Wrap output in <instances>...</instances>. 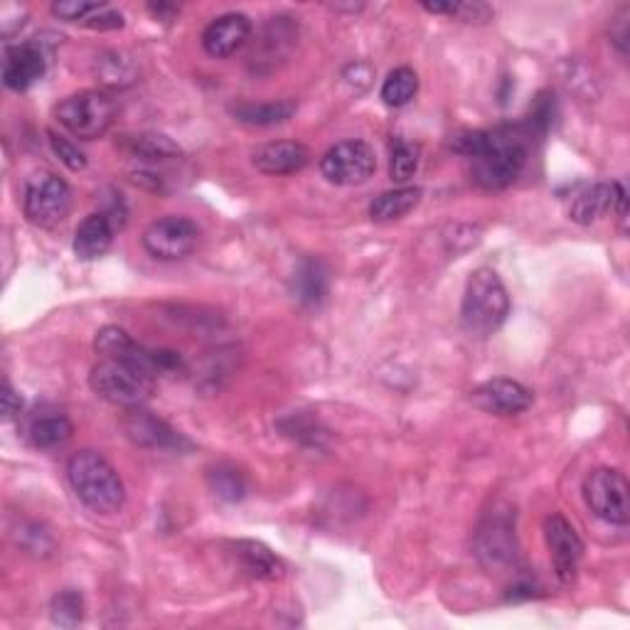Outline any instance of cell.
Masks as SVG:
<instances>
[{
    "label": "cell",
    "instance_id": "cell-1",
    "mask_svg": "<svg viewBox=\"0 0 630 630\" xmlns=\"http://www.w3.org/2000/svg\"><path fill=\"white\" fill-rule=\"evenodd\" d=\"M67 481L75 495L97 515H114L126 503V487L99 451H79L67 463Z\"/></svg>",
    "mask_w": 630,
    "mask_h": 630
},
{
    "label": "cell",
    "instance_id": "cell-2",
    "mask_svg": "<svg viewBox=\"0 0 630 630\" xmlns=\"http://www.w3.org/2000/svg\"><path fill=\"white\" fill-rule=\"evenodd\" d=\"M507 315H510V296L497 271L487 267L473 271L461 303L463 330L475 340H485L503 328Z\"/></svg>",
    "mask_w": 630,
    "mask_h": 630
},
{
    "label": "cell",
    "instance_id": "cell-3",
    "mask_svg": "<svg viewBox=\"0 0 630 630\" xmlns=\"http://www.w3.org/2000/svg\"><path fill=\"white\" fill-rule=\"evenodd\" d=\"M89 384L104 402L134 409V406H144L154 396L156 374L138 368L134 362L101 358L89 374Z\"/></svg>",
    "mask_w": 630,
    "mask_h": 630
},
{
    "label": "cell",
    "instance_id": "cell-4",
    "mask_svg": "<svg viewBox=\"0 0 630 630\" xmlns=\"http://www.w3.org/2000/svg\"><path fill=\"white\" fill-rule=\"evenodd\" d=\"M473 160V180L483 190H503L513 185L527 162V146L507 131H493L481 156Z\"/></svg>",
    "mask_w": 630,
    "mask_h": 630
},
{
    "label": "cell",
    "instance_id": "cell-5",
    "mask_svg": "<svg viewBox=\"0 0 630 630\" xmlns=\"http://www.w3.org/2000/svg\"><path fill=\"white\" fill-rule=\"evenodd\" d=\"M59 126L81 140L101 138L116 119V101L106 91L87 89L59 101L55 109Z\"/></svg>",
    "mask_w": 630,
    "mask_h": 630
},
{
    "label": "cell",
    "instance_id": "cell-6",
    "mask_svg": "<svg viewBox=\"0 0 630 630\" xmlns=\"http://www.w3.org/2000/svg\"><path fill=\"white\" fill-rule=\"evenodd\" d=\"M72 210V190L55 172H37L27 180L23 212L30 225L53 229L63 225Z\"/></svg>",
    "mask_w": 630,
    "mask_h": 630
},
{
    "label": "cell",
    "instance_id": "cell-7",
    "mask_svg": "<svg viewBox=\"0 0 630 630\" xmlns=\"http://www.w3.org/2000/svg\"><path fill=\"white\" fill-rule=\"evenodd\" d=\"M588 510L608 525H628L630 520V485L616 469H594L584 481Z\"/></svg>",
    "mask_w": 630,
    "mask_h": 630
},
{
    "label": "cell",
    "instance_id": "cell-8",
    "mask_svg": "<svg viewBox=\"0 0 630 630\" xmlns=\"http://www.w3.org/2000/svg\"><path fill=\"white\" fill-rule=\"evenodd\" d=\"M320 170L333 185H362L378 170V158L364 140H342L320 158Z\"/></svg>",
    "mask_w": 630,
    "mask_h": 630
},
{
    "label": "cell",
    "instance_id": "cell-9",
    "mask_svg": "<svg viewBox=\"0 0 630 630\" xmlns=\"http://www.w3.org/2000/svg\"><path fill=\"white\" fill-rule=\"evenodd\" d=\"M200 227L188 217H162L144 232V247L158 261H178L195 251Z\"/></svg>",
    "mask_w": 630,
    "mask_h": 630
},
{
    "label": "cell",
    "instance_id": "cell-10",
    "mask_svg": "<svg viewBox=\"0 0 630 630\" xmlns=\"http://www.w3.org/2000/svg\"><path fill=\"white\" fill-rule=\"evenodd\" d=\"M544 542L547 550H550L556 578L562 584H572L578 572V562L584 556L582 537L576 535L564 515L552 513L544 517Z\"/></svg>",
    "mask_w": 630,
    "mask_h": 630
},
{
    "label": "cell",
    "instance_id": "cell-11",
    "mask_svg": "<svg viewBox=\"0 0 630 630\" xmlns=\"http://www.w3.org/2000/svg\"><path fill=\"white\" fill-rule=\"evenodd\" d=\"M121 426H124V434L128 436V441L140 446V449H150V451L190 449L185 436L178 434L172 426L158 419V416L146 412L144 406H134V409H128Z\"/></svg>",
    "mask_w": 630,
    "mask_h": 630
},
{
    "label": "cell",
    "instance_id": "cell-12",
    "mask_svg": "<svg viewBox=\"0 0 630 630\" xmlns=\"http://www.w3.org/2000/svg\"><path fill=\"white\" fill-rule=\"evenodd\" d=\"M471 402L485 414L517 416L530 409L535 402V394L520 382L497 378L491 382H483L481 387L473 390Z\"/></svg>",
    "mask_w": 630,
    "mask_h": 630
},
{
    "label": "cell",
    "instance_id": "cell-13",
    "mask_svg": "<svg viewBox=\"0 0 630 630\" xmlns=\"http://www.w3.org/2000/svg\"><path fill=\"white\" fill-rule=\"evenodd\" d=\"M475 554L487 569H505L515 564L517 540L510 517L491 515L475 537Z\"/></svg>",
    "mask_w": 630,
    "mask_h": 630
},
{
    "label": "cell",
    "instance_id": "cell-14",
    "mask_svg": "<svg viewBox=\"0 0 630 630\" xmlns=\"http://www.w3.org/2000/svg\"><path fill=\"white\" fill-rule=\"evenodd\" d=\"M608 212H618V217L626 220V190L621 182H611V185L598 182V185L582 190L569 207V217L576 225H594Z\"/></svg>",
    "mask_w": 630,
    "mask_h": 630
},
{
    "label": "cell",
    "instance_id": "cell-15",
    "mask_svg": "<svg viewBox=\"0 0 630 630\" xmlns=\"http://www.w3.org/2000/svg\"><path fill=\"white\" fill-rule=\"evenodd\" d=\"M47 69L45 49L40 43H23L5 47L3 55V81L8 89L25 91L43 79Z\"/></svg>",
    "mask_w": 630,
    "mask_h": 630
},
{
    "label": "cell",
    "instance_id": "cell-16",
    "mask_svg": "<svg viewBox=\"0 0 630 630\" xmlns=\"http://www.w3.org/2000/svg\"><path fill=\"white\" fill-rule=\"evenodd\" d=\"M251 23L244 13H227L212 20L202 33V47L215 59H227L237 55L249 43Z\"/></svg>",
    "mask_w": 630,
    "mask_h": 630
},
{
    "label": "cell",
    "instance_id": "cell-17",
    "mask_svg": "<svg viewBox=\"0 0 630 630\" xmlns=\"http://www.w3.org/2000/svg\"><path fill=\"white\" fill-rule=\"evenodd\" d=\"M251 160L263 176H293L308 166L311 154L299 140H273L254 150Z\"/></svg>",
    "mask_w": 630,
    "mask_h": 630
},
{
    "label": "cell",
    "instance_id": "cell-18",
    "mask_svg": "<svg viewBox=\"0 0 630 630\" xmlns=\"http://www.w3.org/2000/svg\"><path fill=\"white\" fill-rule=\"evenodd\" d=\"M114 232L116 225L111 222V217L104 215V212H94V215L85 217V222L75 232V254L85 261L104 257L111 241H114Z\"/></svg>",
    "mask_w": 630,
    "mask_h": 630
},
{
    "label": "cell",
    "instance_id": "cell-19",
    "mask_svg": "<svg viewBox=\"0 0 630 630\" xmlns=\"http://www.w3.org/2000/svg\"><path fill=\"white\" fill-rule=\"evenodd\" d=\"M232 550H235L232 554H235L239 566L244 569V574L261 578V582H279V578H283V572H286L281 559L261 542L239 540L232 544Z\"/></svg>",
    "mask_w": 630,
    "mask_h": 630
},
{
    "label": "cell",
    "instance_id": "cell-20",
    "mask_svg": "<svg viewBox=\"0 0 630 630\" xmlns=\"http://www.w3.org/2000/svg\"><path fill=\"white\" fill-rule=\"evenodd\" d=\"M72 434H75V426L65 414L45 412L30 421L27 439L40 451H55V449H63V446L72 439Z\"/></svg>",
    "mask_w": 630,
    "mask_h": 630
},
{
    "label": "cell",
    "instance_id": "cell-21",
    "mask_svg": "<svg viewBox=\"0 0 630 630\" xmlns=\"http://www.w3.org/2000/svg\"><path fill=\"white\" fill-rule=\"evenodd\" d=\"M421 202L419 188H396L390 192H382L380 198H374L370 205V217L374 222H394L409 215V212Z\"/></svg>",
    "mask_w": 630,
    "mask_h": 630
},
{
    "label": "cell",
    "instance_id": "cell-22",
    "mask_svg": "<svg viewBox=\"0 0 630 630\" xmlns=\"http://www.w3.org/2000/svg\"><path fill=\"white\" fill-rule=\"evenodd\" d=\"M237 121L247 126H277L296 114V101H269V104H239L232 109Z\"/></svg>",
    "mask_w": 630,
    "mask_h": 630
},
{
    "label": "cell",
    "instance_id": "cell-23",
    "mask_svg": "<svg viewBox=\"0 0 630 630\" xmlns=\"http://www.w3.org/2000/svg\"><path fill=\"white\" fill-rule=\"evenodd\" d=\"M293 291H296V299L303 306H318L325 299V293H328V277H325V269L318 261H301L296 279H293Z\"/></svg>",
    "mask_w": 630,
    "mask_h": 630
},
{
    "label": "cell",
    "instance_id": "cell-24",
    "mask_svg": "<svg viewBox=\"0 0 630 630\" xmlns=\"http://www.w3.org/2000/svg\"><path fill=\"white\" fill-rule=\"evenodd\" d=\"M416 91H419V77L412 67H396L394 72H390V77L384 79L382 85V101L387 106H406L409 101L416 97Z\"/></svg>",
    "mask_w": 630,
    "mask_h": 630
},
{
    "label": "cell",
    "instance_id": "cell-25",
    "mask_svg": "<svg viewBox=\"0 0 630 630\" xmlns=\"http://www.w3.org/2000/svg\"><path fill=\"white\" fill-rule=\"evenodd\" d=\"M97 75L106 87H128L136 81V65L124 53H106L99 57Z\"/></svg>",
    "mask_w": 630,
    "mask_h": 630
},
{
    "label": "cell",
    "instance_id": "cell-26",
    "mask_svg": "<svg viewBox=\"0 0 630 630\" xmlns=\"http://www.w3.org/2000/svg\"><path fill=\"white\" fill-rule=\"evenodd\" d=\"M207 483L210 491L225 503H239L241 497L247 495V481H244V475L237 469H232V465H217V469H212L207 473Z\"/></svg>",
    "mask_w": 630,
    "mask_h": 630
},
{
    "label": "cell",
    "instance_id": "cell-27",
    "mask_svg": "<svg viewBox=\"0 0 630 630\" xmlns=\"http://www.w3.org/2000/svg\"><path fill=\"white\" fill-rule=\"evenodd\" d=\"M131 150H134V156L144 160H168L180 156V146L176 140L168 138L166 134H154V131L131 138Z\"/></svg>",
    "mask_w": 630,
    "mask_h": 630
},
{
    "label": "cell",
    "instance_id": "cell-28",
    "mask_svg": "<svg viewBox=\"0 0 630 630\" xmlns=\"http://www.w3.org/2000/svg\"><path fill=\"white\" fill-rule=\"evenodd\" d=\"M49 618L53 623L63 628H75L85 618V598L75 588H67V592H59L53 604H49Z\"/></svg>",
    "mask_w": 630,
    "mask_h": 630
},
{
    "label": "cell",
    "instance_id": "cell-29",
    "mask_svg": "<svg viewBox=\"0 0 630 630\" xmlns=\"http://www.w3.org/2000/svg\"><path fill=\"white\" fill-rule=\"evenodd\" d=\"M416 168H419V150L406 140H394L392 146V160H390V176L394 182H406Z\"/></svg>",
    "mask_w": 630,
    "mask_h": 630
},
{
    "label": "cell",
    "instance_id": "cell-30",
    "mask_svg": "<svg viewBox=\"0 0 630 630\" xmlns=\"http://www.w3.org/2000/svg\"><path fill=\"white\" fill-rule=\"evenodd\" d=\"M47 136H49V148H53V154L59 158V162H65V166L75 172L87 168V156L81 154L72 140L55 134V131H49Z\"/></svg>",
    "mask_w": 630,
    "mask_h": 630
},
{
    "label": "cell",
    "instance_id": "cell-31",
    "mask_svg": "<svg viewBox=\"0 0 630 630\" xmlns=\"http://www.w3.org/2000/svg\"><path fill=\"white\" fill-rule=\"evenodd\" d=\"M487 138H491V134H487V131H465V134L453 138L451 148L455 150V154H461L465 158H475V156H481L483 150H485Z\"/></svg>",
    "mask_w": 630,
    "mask_h": 630
},
{
    "label": "cell",
    "instance_id": "cell-32",
    "mask_svg": "<svg viewBox=\"0 0 630 630\" xmlns=\"http://www.w3.org/2000/svg\"><path fill=\"white\" fill-rule=\"evenodd\" d=\"M99 3H87V0H57L53 5V13L59 20H67V23H85L87 15L94 10Z\"/></svg>",
    "mask_w": 630,
    "mask_h": 630
},
{
    "label": "cell",
    "instance_id": "cell-33",
    "mask_svg": "<svg viewBox=\"0 0 630 630\" xmlns=\"http://www.w3.org/2000/svg\"><path fill=\"white\" fill-rule=\"evenodd\" d=\"M81 25L91 30H119L124 27V15L109 5H97Z\"/></svg>",
    "mask_w": 630,
    "mask_h": 630
},
{
    "label": "cell",
    "instance_id": "cell-34",
    "mask_svg": "<svg viewBox=\"0 0 630 630\" xmlns=\"http://www.w3.org/2000/svg\"><path fill=\"white\" fill-rule=\"evenodd\" d=\"M451 15L465 20V23H487L493 18V8L485 3H453Z\"/></svg>",
    "mask_w": 630,
    "mask_h": 630
},
{
    "label": "cell",
    "instance_id": "cell-35",
    "mask_svg": "<svg viewBox=\"0 0 630 630\" xmlns=\"http://www.w3.org/2000/svg\"><path fill=\"white\" fill-rule=\"evenodd\" d=\"M3 419L10 421V419H15V416H20V412H23V400H20V394L10 387V384L5 382L3 384Z\"/></svg>",
    "mask_w": 630,
    "mask_h": 630
},
{
    "label": "cell",
    "instance_id": "cell-36",
    "mask_svg": "<svg viewBox=\"0 0 630 630\" xmlns=\"http://www.w3.org/2000/svg\"><path fill=\"white\" fill-rule=\"evenodd\" d=\"M148 10L150 13H154L158 20H168V18H172V15H178L180 13V8L178 5H168V3H150L148 5Z\"/></svg>",
    "mask_w": 630,
    "mask_h": 630
}]
</instances>
